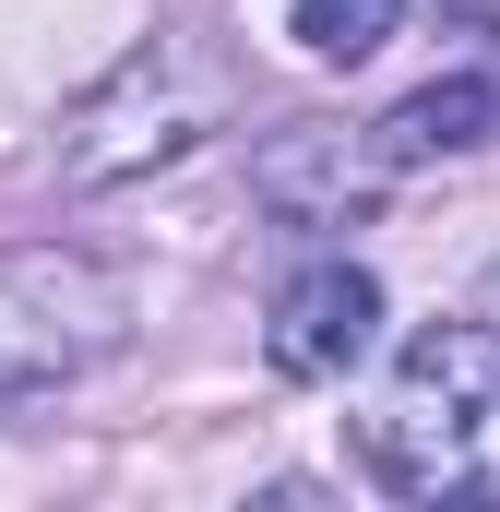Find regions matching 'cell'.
<instances>
[{
  "instance_id": "2",
  "label": "cell",
  "mask_w": 500,
  "mask_h": 512,
  "mask_svg": "<svg viewBox=\"0 0 500 512\" xmlns=\"http://www.w3.org/2000/svg\"><path fill=\"white\" fill-rule=\"evenodd\" d=\"M227 108H239L227 48L191 36V24H167V36L120 48V60L60 108L48 167H60V191H108V179H143V167H179L203 131H227Z\"/></svg>"
},
{
  "instance_id": "6",
  "label": "cell",
  "mask_w": 500,
  "mask_h": 512,
  "mask_svg": "<svg viewBox=\"0 0 500 512\" xmlns=\"http://www.w3.org/2000/svg\"><path fill=\"white\" fill-rule=\"evenodd\" d=\"M393 167H417V155H477V143H500V60L489 72H441V84H417L393 120L370 131Z\"/></svg>"
},
{
  "instance_id": "3",
  "label": "cell",
  "mask_w": 500,
  "mask_h": 512,
  "mask_svg": "<svg viewBox=\"0 0 500 512\" xmlns=\"http://www.w3.org/2000/svg\"><path fill=\"white\" fill-rule=\"evenodd\" d=\"M131 346V274L96 251H0V405L60 393Z\"/></svg>"
},
{
  "instance_id": "7",
  "label": "cell",
  "mask_w": 500,
  "mask_h": 512,
  "mask_svg": "<svg viewBox=\"0 0 500 512\" xmlns=\"http://www.w3.org/2000/svg\"><path fill=\"white\" fill-rule=\"evenodd\" d=\"M393 24H405V0H298V12H286V36H298L310 60H334V72H346V60H370Z\"/></svg>"
},
{
  "instance_id": "1",
  "label": "cell",
  "mask_w": 500,
  "mask_h": 512,
  "mask_svg": "<svg viewBox=\"0 0 500 512\" xmlns=\"http://www.w3.org/2000/svg\"><path fill=\"white\" fill-rule=\"evenodd\" d=\"M370 477L405 501H500V322H417L370 417Z\"/></svg>"
},
{
  "instance_id": "4",
  "label": "cell",
  "mask_w": 500,
  "mask_h": 512,
  "mask_svg": "<svg viewBox=\"0 0 500 512\" xmlns=\"http://www.w3.org/2000/svg\"><path fill=\"white\" fill-rule=\"evenodd\" d=\"M262 346H274L286 382H346V370L381 346V274L346 262V251L298 262V274L274 286V334H262Z\"/></svg>"
},
{
  "instance_id": "5",
  "label": "cell",
  "mask_w": 500,
  "mask_h": 512,
  "mask_svg": "<svg viewBox=\"0 0 500 512\" xmlns=\"http://www.w3.org/2000/svg\"><path fill=\"white\" fill-rule=\"evenodd\" d=\"M381 179H393V155H381L370 131H334V120H298V131H274L250 155V191L286 227H358L381 203Z\"/></svg>"
}]
</instances>
